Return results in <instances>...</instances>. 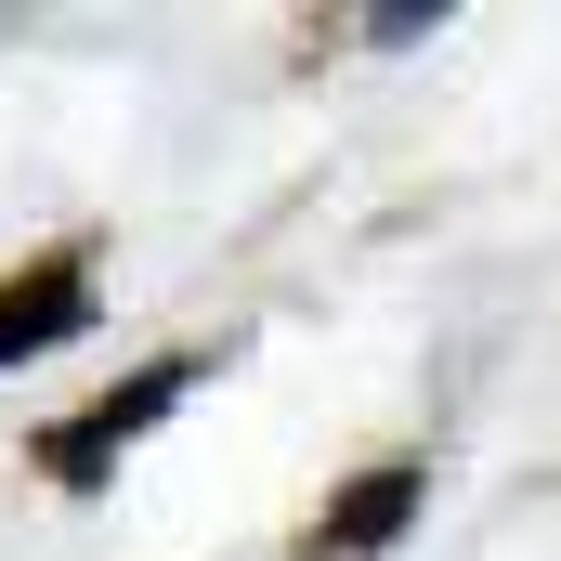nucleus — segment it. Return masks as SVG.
<instances>
[{
    "label": "nucleus",
    "mask_w": 561,
    "mask_h": 561,
    "mask_svg": "<svg viewBox=\"0 0 561 561\" xmlns=\"http://www.w3.org/2000/svg\"><path fill=\"white\" fill-rule=\"evenodd\" d=\"M183 392H196V353H170V366H144V379H118L105 405H79V419H53V444H39V470H53L66 496H92V483L118 470V444H131L144 419H170Z\"/></svg>",
    "instance_id": "obj_1"
},
{
    "label": "nucleus",
    "mask_w": 561,
    "mask_h": 561,
    "mask_svg": "<svg viewBox=\"0 0 561 561\" xmlns=\"http://www.w3.org/2000/svg\"><path fill=\"white\" fill-rule=\"evenodd\" d=\"M79 327H92V262H26L0 287V366H26V353H53Z\"/></svg>",
    "instance_id": "obj_3"
},
{
    "label": "nucleus",
    "mask_w": 561,
    "mask_h": 561,
    "mask_svg": "<svg viewBox=\"0 0 561 561\" xmlns=\"http://www.w3.org/2000/svg\"><path fill=\"white\" fill-rule=\"evenodd\" d=\"M405 523H419V457H379L366 483H340V496H327V523H313V561H379Z\"/></svg>",
    "instance_id": "obj_2"
}]
</instances>
